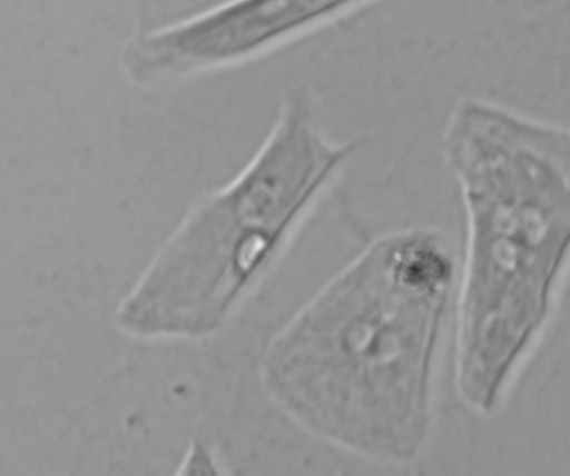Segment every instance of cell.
<instances>
[{
  "mask_svg": "<svg viewBox=\"0 0 570 476\" xmlns=\"http://www.w3.org/2000/svg\"><path fill=\"white\" fill-rule=\"evenodd\" d=\"M438 228L383 234L266 348V394L299 428L365 460L405 465L430 436L433 381L458 285Z\"/></svg>",
  "mask_w": 570,
  "mask_h": 476,
  "instance_id": "obj_1",
  "label": "cell"
},
{
  "mask_svg": "<svg viewBox=\"0 0 570 476\" xmlns=\"http://www.w3.org/2000/svg\"><path fill=\"white\" fill-rule=\"evenodd\" d=\"M466 218L458 296L456 388L492 415L540 341L568 261L570 165L557 149L502 135L451 167Z\"/></svg>",
  "mask_w": 570,
  "mask_h": 476,
  "instance_id": "obj_2",
  "label": "cell"
},
{
  "mask_svg": "<svg viewBox=\"0 0 570 476\" xmlns=\"http://www.w3.org/2000/svg\"><path fill=\"white\" fill-rule=\"evenodd\" d=\"M305 90L284 99L257 155L196 202L116 313L140 339H200L219 331L282 257L354 155L315 123Z\"/></svg>",
  "mask_w": 570,
  "mask_h": 476,
  "instance_id": "obj_3",
  "label": "cell"
},
{
  "mask_svg": "<svg viewBox=\"0 0 570 476\" xmlns=\"http://www.w3.org/2000/svg\"><path fill=\"white\" fill-rule=\"evenodd\" d=\"M376 0H227L130 42L132 80L159 88L253 60L354 13Z\"/></svg>",
  "mask_w": 570,
  "mask_h": 476,
  "instance_id": "obj_4",
  "label": "cell"
}]
</instances>
